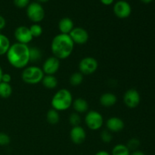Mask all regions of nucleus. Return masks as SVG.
I'll list each match as a JSON object with an SVG mask.
<instances>
[{
  "label": "nucleus",
  "mask_w": 155,
  "mask_h": 155,
  "mask_svg": "<svg viewBox=\"0 0 155 155\" xmlns=\"http://www.w3.org/2000/svg\"><path fill=\"white\" fill-rule=\"evenodd\" d=\"M73 104L71 92L67 89H61L52 97L51 104L53 109L58 111L67 110Z\"/></svg>",
  "instance_id": "3"
},
{
  "label": "nucleus",
  "mask_w": 155,
  "mask_h": 155,
  "mask_svg": "<svg viewBox=\"0 0 155 155\" xmlns=\"http://www.w3.org/2000/svg\"><path fill=\"white\" fill-rule=\"evenodd\" d=\"M44 76L45 74L42 68L36 66H30L24 68L21 74V79L27 84L35 85L42 82Z\"/></svg>",
  "instance_id": "4"
},
{
  "label": "nucleus",
  "mask_w": 155,
  "mask_h": 155,
  "mask_svg": "<svg viewBox=\"0 0 155 155\" xmlns=\"http://www.w3.org/2000/svg\"><path fill=\"white\" fill-rule=\"evenodd\" d=\"M110 155H130V151L124 144H117L113 148Z\"/></svg>",
  "instance_id": "22"
},
{
  "label": "nucleus",
  "mask_w": 155,
  "mask_h": 155,
  "mask_svg": "<svg viewBox=\"0 0 155 155\" xmlns=\"http://www.w3.org/2000/svg\"><path fill=\"white\" fill-rule=\"evenodd\" d=\"M11 46V42L5 35L0 33V56L6 54Z\"/></svg>",
  "instance_id": "19"
},
{
  "label": "nucleus",
  "mask_w": 155,
  "mask_h": 155,
  "mask_svg": "<svg viewBox=\"0 0 155 155\" xmlns=\"http://www.w3.org/2000/svg\"><path fill=\"white\" fill-rule=\"evenodd\" d=\"M6 57L8 63L13 68L23 69L30 62V48L27 45L15 42L11 45L6 53Z\"/></svg>",
  "instance_id": "1"
},
{
  "label": "nucleus",
  "mask_w": 155,
  "mask_h": 155,
  "mask_svg": "<svg viewBox=\"0 0 155 155\" xmlns=\"http://www.w3.org/2000/svg\"><path fill=\"white\" fill-rule=\"evenodd\" d=\"M27 16L32 22L38 24L45 18V10L42 5L39 2L30 3L27 7Z\"/></svg>",
  "instance_id": "5"
},
{
  "label": "nucleus",
  "mask_w": 155,
  "mask_h": 155,
  "mask_svg": "<svg viewBox=\"0 0 155 155\" xmlns=\"http://www.w3.org/2000/svg\"><path fill=\"white\" fill-rule=\"evenodd\" d=\"M130 155H145V153L142 152V151H139V150H136V151H133L132 153H130Z\"/></svg>",
  "instance_id": "34"
},
{
  "label": "nucleus",
  "mask_w": 155,
  "mask_h": 155,
  "mask_svg": "<svg viewBox=\"0 0 155 155\" xmlns=\"http://www.w3.org/2000/svg\"><path fill=\"white\" fill-rule=\"evenodd\" d=\"M114 13L120 19L129 18L132 13V7L129 2L124 0L117 2L114 5Z\"/></svg>",
  "instance_id": "9"
},
{
  "label": "nucleus",
  "mask_w": 155,
  "mask_h": 155,
  "mask_svg": "<svg viewBox=\"0 0 155 155\" xmlns=\"http://www.w3.org/2000/svg\"><path fill=\"white\" fill-rule=\"evenodd\" d=\"M95 155H110V154L107 152V151L102 150V151H98V152H97Z\"/></svg>",
  "instance_id": "35"
},
{
  "label": "nucleus",
  "mask_w": 155,
  "mask_h": 155,
  "mask_svg": "<svg viewBox=\"0 0 155 155\" xmlns=\"http://www.w3.org/2000/svg\"><path fill=\"white\" fill-rule=\"evenodd\" d=\"M98 63L95 58L86 57L79 63V70L83 75H91L97 71Z\"/></svg>",
  "instance_id": "7"
},
{
  "label": "nucleus",
  "mask_w": 155,
  "mask_h": 155,
  "mask_svg": "<svg viewBox=\"0 0 155 155\" xmlns=\"http://www.w3.org/2000/svg\"><path fill=\"white\" fill-rule=\"evenodd\" d=\"M12 87L10 83H0V97L2 98H8L12 95Z\"/></svg>",
  "instance_id": "21"
},
{
  "label": "nucleus",
  "mask_w": 155,
  "mask_h": 155,
  "mask_svg": "<svg viewBox=\"0 0 155 155\" xmlns=\"http://www.w3.org/2000/svg\"><path fill=\"white\" fill-rule=\"evenodd\" d=\"M12 81V76L9 74H3L2 77V82L5 83H10V82Z\"/></svg>",
  "instance_id": "31"
},
{
  "label": "nucleus",
  "mask_w": 155,
  "mask_h": 155,
  "mask_svg": "<svg viewBox=\"0 0 155 155\" xmlns=\"http://www.w3.org/2000/svg\"><path fill=\"white\" fill-rule=\"evenodd\" d=\"M14 36L17 40V42L24 45H27L33 39L30 31V28L26 26H20L17 27L14 33Z\"/></svg>",
  "instance_id": "10"
},
{
  "label": "nucleus",
  "mask_w": 155,
  "mask_h": 155,
  "mask_svg": "<svg viewBox=\"0 0 155 155\" xmlns=\"http://www.w3.org/2000/svg\"><path fill=\"white\" fill-rule=\"evenodd\" d=\"M48 1H49V0H37V2L40 3L41 4V3H45Z\"/></svg>",
  "instance_id": "38"
},
{
  "label": "nucleus",
  "mask_w": 155,
  "mask_h": 155,
  "mask_svg": "<svg viewBox=\"0 0 155 155\" xmlns=\"http://www.w3.org/2000/svg\"><path fill=\"white\" fill-rule=\"evenodd\" d=\"M44 87L48 89H55L58 86V80L54 75H45L42 80Z\"/></svg>",
  "instance_id": "18"
},
{
  "label": "nucleus",
  "mask_w": 155,
  "mask_h": 155,
  "mask_svg": "<svg viewBox=\"0 0 155 155\" xmlns=\"http://www.w3.org/2000/svg\"><path fill=\"white\" fill-rule=\"evenodd\" d=\"M104 119L101 114L96 110H89L85 117V124L91 130H98L101 128Z\"/></svg>",
  "instance_id": "6"
},
{
  "label": "nucleus",
  "mask_w": 155,
  "mask_h": 155,
  "mask_svg": "<svg viewBox=\"0 0 155 155\" xmlns=\"http://www.w3.org/2000/svg\"><path fill=\"white\" fill-rule=\"evenodd\" d=\"M140 1L142 2V3H144V4H149V3H151L153 0H140Z\"/></svg>",
  "instance_id": "36"
},
{
  "label": "nucleus",
  "mask_w": 155,
  "mask_h": 155,
  "mask_svg": "<svg viewBox=\"0 0 155 155\" xmlns=\"http://www.w3.org/2000/svg\"><path fill=\"white\" fill-rule=\"evenodd\" d=\"M69 123L73 127L80 126V123H81V117H80V114L77 112L71 114L69 117Z\"/></svg>",
  "instance_id": "26"
},
{
  "label": "nucleus",
  "mask_w": 155,
  "mask_h": 155,
  "mask_svg": "<svg viewBox=\"0 0 155 155\" xmlns=\"http://www.w3.org/2000/svg\"><path fill=\"white\" fill-rule=\"evenodd\" d=\"M100 137H101V141L104 143H110L113 139V136L108 130H103L101 133Z\"/></svg>",
  "instance_id": "28"
},
{
  "label": "nucleus",
  "mask_w": 155,
  "mask_h": 155,
  "mask_svg": "<svg viewBox=\"0 0 155 155\" xmlns=\"http://www.w3.org/2000/svg\"><path fill=\"white\" fill-rule=\"evenodd\" d=\"M60 68V60L54 56L48 58L42 64V70L45 75H54Z\"/></svg>",
  "instance_id": "12"
},
{
  "label": "nucleus",
  "mask_w": 155,
  "mask_h": 155,
  "mask_svg": "<svg viewBox=\"0 0 155 155\" xmlns=\"http://www.w3.org/2000/svg\"><path fill=\"white\" fill-rule=\"evenodd\" d=\"M141 96L139 92L135 89H130L124 93V102L127 107L134 109L139 105Z\"/></svg>",
  "instance_id": "8"
},
{
  "label": "nucleus",
  "mask_w": 155,
  "mask_h": 155,
  "mask_svg": "<svg viewBox=\"0 0 155 155\" xmlns=\"http://www.w3.org/2000/svg\"><path fill=\"white\" fill-rule=\"evenodd\" d=\"M74 28V21L70 18H63L59 21L58 29L61 33L69 35V33L72 31Z\"/></svg>",
  "instance_id": "15"
},
{
  "label": "nucleus",
  "mask_w": 155,
  "mask_h": 155,
  "mask_svg": "<svg viewBox=\"0 0 155 155\" xmlns=\"http://www.w3.org/2000/svg\"><path fill=\"white\" fill-rule=\"evenodd\" d=\"M30 62H37L42 58V52L37 47H29Z\"/></svg>",
  "instance_id": "23"
},
{
  "label": "nucleus",
  "mask_w": 155,
  "mask_h": 155,
  "mask_svg": "<svg viewBox=\"0 0 155 155\" xmlns=\"http://www.w3.org/2000/svg\"><path fill=\"white\" fill-rule=\"evenodd\" d=\"M72 105L74 110L78 114L85 113L89 109V104L87 101L82 98H78L73 101Z\"/></svg>",
  "instance_id": "17"
},
{
  "label": "nucleus",
  "mask_w": 155,
  "mask_h": 155,
  "mask_svg": "<svg viewBox=\"0 0 155 155\" xmlns=\"http://www.w3.org/2000/svg\"><path fill=\"white\" fill-rule=\"evenodd\" d=\"M106 127L110 133H118L124 130L125 124L124 120L117 117H110L106 122Z\"/></svg>",
  "instance_id": "14"
},
{
  "label": "nucleus",
  "mask_w": 155,
  "mask_h": 155,
  "mask_svg": "<svg viewBox=\"0 0 155 155\" xmlns=\"http://www.w3.org/2000/svg\"><path fill=\"white\" fill-rule=\"evenodd\" d=\"M70 138L73 143L76 145H81L86 139V133L84 129L80 126L73 127L70 132Z\"/></svg>",
  "instance_id": "13"
},
{
  "label": "nucleus",
  "mask_w": 155,
  "mask_h": 155,
  "mask_svg": "<svg viewBox=\"0 0 155 155\" xmlns=\"http://www.w3.org/2000/svg\"><path fill=\"white\" fill-rule=\"evenodd\" d=\"M70 83L73 86H78L83 83V75L80 72H75L70 77Z\"/></svg>",
  "instance_id": "24"
},
{
  "label": "nucleus",
  "mask_w": 155,
  "mask_h": 155,
  "mask_svg": "<svg viewBox=\"0 0 155 155\" xmlns=\"http://www.w3.org/2000/svg\"><path fill=\"white\" fill-rule=\"evenodd\" d=\"M13 2L15 5L19 8H27L30 4V0H13Z\"/></svg>",
  "instance_id": "30"
},
{
  "label": "nucleus",
  "mask_w": 155,
  "mask_h": 155,
  "mask_svg": "<svg viewBox=\"0 0 155 155\" xmlns=\"http://www.w3.org/2000/svg\"><path fill=\"white\" fill-rule=\"evenodd\" d=\"M47 121L51 125H55L60 120V115L58 110L54 109H50L48 110L46 114Z\"/></svg>",
  "instance_id": "20"
},
{
  "label": "nucleus",
  "mask_w": 155,
  "mask_h": 155,
  "mask_svg": "<svg viewBox=\"0 0 155 155\" xmlns=\"http://www.w3.org/2000/svg\"><path fill=\"white\" fill-rule=\"evenodd\" d=\"M6 25V21L4 17H2V15H0V31H1L2 29L5 28Z\"/></svg>",
  "instance_id": "32"
},
{
  "label": "nucleus",
  "mask_w": 155,
  "mask_h": 155,
  "mask_svg": "<svg viewBox=\"0 0 155 155\" xmlns=\"http://www.w3.org/2000/svg\"><path fill=\"white\" fill-rule=\"evenodd\" d=\"M29 28H30V31L33 38H38L42 34L43 30H42V26L39 25V24H32Z\"/></svg>",
  "instance_id": "25"
},
{
  "label": "nucleus",
  "mask_w": 155,
  "mask_h": 155,
  "mask_svg": "<svg viewBox=\"0 0 155 155\" xmlns=\"http://www.w3.org/2000/svg\"><path fill=\"white\" fill-rule=\"evenodd\" d=\"M11 139L8 134L5 133H0V146H7L10 144Z\"/></svg>",
  "instance_id": "29"
},
{
  "label": "nucleus",
  "mask_w": 155,
  "mask_h": 155,
  "mask_svg": "<svg viewBox=\"0 0 155 155\" xmlns=\"http://www.w3.org/2000/svg\"><path fill=\"white\" fill-rule=\"evenodd\" d=\"M100 104L106 107H110L114 105L117 101V98L116 95L110 92H106L102 94L100 97Z\"/></svg>",
  "instance_id": "16"
},
{
  "label": "nucleus",
  "mask_w": 155,
  "mask_h": 155,
  "mask_svg": "<svg viewBox=\"0 0 155 155\" xmlns=\"http://www.w3.org/2000/svg\"><path fill=\"white\" fill-rule=\"evenodd\" d=\"M73 40L68 34L59 33L53 38L51 43V51L53 56L59 60H64L72 54L74 48Z\"/></svg>",
  "instance_id": "2"
},
{
  "label": "nucleus",
  "mask_w": 155,
  "mask_h": 155,
  "mask_svg": "<svg viewBox=\"0 0 155 155\" xmlns=\"http://www.w3.org/2000/svg\"><path fill=\"white\" fill-rule=\"evenodd\" d=\"M127 146V148L130 149V151H136L138 149V148L140 145V142L138 139H136V138H133V139H130L127 142V145H126Z\"/></svg>",
  "instance_id": "27"
},
{
  "label": "nucleus",
  "mask_w": 155,
  "mask_h": 155,
  "mask_svg": "<svg viewBox=\"0 0 155 155\" xmlns=\"http://www.w3.org/2000/svg\"><path fill=\"white\" fill-rule=\"evenodd\" d=\"M3 71H2V68H1V66H0V83L2 82V75H3Z\"/></svg>",
  "instance_id": "37"
},
{
  "label": "nucleus",
  "mask_w": 155,
  "mask_h": 155,
  "mask_svg": "<svg viewBox=\"0 0 155 155\" xmlns=\"http://www.w3.org/2000/svg\"><path fill=\"white\" fill-rule=\"evenodd\" d=\"M100 2L104 5H110L113 4L114 0H100Z\"/></svg>",
  "instance_id": "33"
},
{
  "label": "nucleus",
  "mask_w": 155,
  "mask_h": 155,
  "mask_svg": "<svg viewBox=\"0 0 155 155\" xmlns=\"http://www.w3.org/2000/svg\"><path fill=\"white\" fill-rule=\"evenodd\" d=\"M70 37L73 40L74 44L83 45L86 44L89 40V33L83 27H74L72 31L69 33Z\"/></svg>",
  "instance_id": "11"
}]
</instances>
